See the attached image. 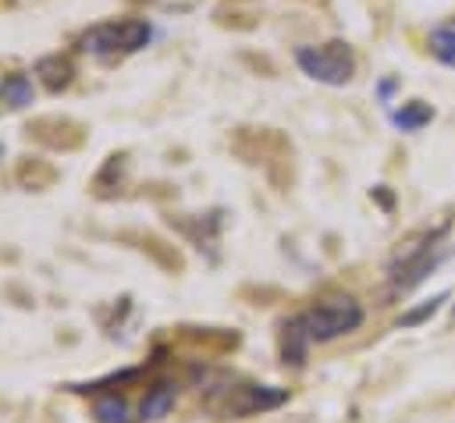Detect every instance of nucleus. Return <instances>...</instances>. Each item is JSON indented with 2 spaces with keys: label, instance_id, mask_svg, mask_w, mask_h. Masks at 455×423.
<instances>
[{
  "label": "nucleus",
  "instance_id": "obj_1",
  "mask_svg": "<svg viewBox=\"0 0 455 423\" xmlns=\"http://www.w3.org/2000/svg\"><path fill=\"white\" fill-rule=\"evenodd\" d=\"M288 402V387L277 384H256V380H235L220 384L203 398V409L213 419H249L270 409H281Z\"/></svg>",
  "mask_w": 455,
  "mask_h": 423
},
{
  "label": "nucleus",
  "instance_id": "obj_2",
  "mask_svg": "<svg viewBox=\"0 0 455 423\" xmlns=\"http://www.w3.org/2000/svg\"><path fill=\"white\" fill-rule=\"evenodd\" d=\"M444 231H448V224L427 231L419 242L405 245V249L387 263V291H391V295L412 291L427 274H434V270L451 256V245L444 242Z\"/></svg>",
  "mask_w": 455,
  "mask_h": 423
},
{
  "label": "nucleus",
  "instance_id": "obj_3",
  "mask_svg": "<svg viewBox=\"0 0 455 423\" xmlns=\"http://www.w3.org/2000/svg\"><path fill=\"white\" fill-rule=\"evenodd\" d=\"M149 36H153V28L146 18H110V21H96L92 28H85L78 36V50H85L100 60H117V57L142 50L149 43Z\"/></svg>",
  "mask_w": 455,
  "mask_h": 423
},
{
  "label": "nucleus",
  "instance_id": "obj_4",
  "mask_svg": "<svg viewBox=\"0 0 455 423\" xmlns=\"http://www.w3.org/2000/svg\"><path fill=\"white\" fill-rule=\"evenodd\" d=\"M231 149L245 160V164H267L270 178L288 188L291 181V146L284 135H277L274 128H238L231 139Z\"/></svg>",
  "mask_w": 455,
  "mask_h": 423
},
{
  "label": "nucleus",
  "instance_id": "obj_5",
  "mask_svg": "<svg viewBox=\"0 0 455 423\" xmlns=\"http://www.w3.org/2000/svg\"><path fill=\"white\" fill-rule=\"evenodd\" d=\"M295 320L313 345H323V341H334V338L355 331L363 323V306L352 295H331V299L295 313Z\"/></svg>",
  "mask_w": 455,
  "mask_h": 423
},
{
  "label": "nucleus",
  "instance_id": "obj_6",
  "mask_svg": "<svg viewBox=\"0 0 455 423\" xmlns=\"http://www.w3.org/2000/svg\"><path fill=\"white\" fill-rule=\"evenodd\" d=\"M295 64L302 68V75H309L320 85H348L355 78V53L345 39H327L316 46H299L295 50Z\"/></svg>",
  "mask_w": 455,
  "mask_h": 423
},
{
  "label": "nucleus",
  "instance_id": "obj_7",
  "mask_svg": "<svg viewBox=\"0 0 455 423\" xmlns=\"http://www.w3.org/2000/svg\"><path fill=\"white\" fill-rule=\"evenodd\" d=\"M21 135L43 149H57V153H75L85 146L89 139V128L78 121V117H68V114H39L32 121H25Z\"/></svg>",
  "mask_w": 455,
  "mask_h": 423
},
{
  "label": "nucleus",
  "instance_id": "obj_8",
  "mask_svg": "<svg viewBox=\"0 0 455 423\" xmlns=\"http://www.w3.org/2000/svg\"><path fill=\"white\" fill-rule=\"evenodd\" d=\"M167 224L188 238L199 252H210V259H217V238L224 227V210H210V213H167Z\"/></svg>",
  "mask_w": 455,
  "mask_h": 423
},
{
  "label": "nucleus",
  "instance_id": "obj_9",
  "mask_svg": "<svg viewBox=\"0 0 455 423\" xmlns=\"http://www.w3.org/2000/svg\"><path fill=\"white\" fill-rule=\"evenodd\" d=\"M117 242H128L132 249H139L142 256H149V259H153L160 270H167V274H181V270H185L181 249L171 245V242H164V238L153 235V231H121Z\"/></svg>",
  "mask_w": 455,
  "mask_h": 423
},
{
  "label": "nucleus",
  "instance_id": "obj_10",
  "mask_svg": "<svg viewBox=\"0 0 455 423\" xmlns=\"http://www.w3.org/2000/svg\"><path fill=\"white\" fill-rule=\"evenodd\" d=\"M124 171H128V153H124V149H121V153H110V156L100 164V171L92 174L89 196L100 199V203H114V199L128 196V192H124V188H128Z\"/></svg>",
  "mask_w": 455,
  "mask_h": 423
},
{
  "label": "nucleus",
  "instance_id": "obj_11",
  "mask_svg": "<svg viewBox=\"0 0 455 423\" xmlns=\"http://www.w3.org/2000/svg\"><path fill=\"white\" fill-rule=\"evenodd\" d=\"M57 178H60V171L43 156H18L14 160V185L25 192H46L57 185Z\"/></svg>",
  "mask_w": 455,
  "mask_h": 423
},
{
  "label": "nucleus",
  "instance_id": "obj_12",
  "mask_svg": "<svg viewBox=\"0 0 455 423\" xmlns=\"http://www.w3.org/2000/svg\"><path fill=\"white\" fill-rule=\"evenodd\" d=\"M309 345H313V341L306 338V331L299 327L295 316H288V320L277 323V352H281V363H284V366H291V370L306 366V352H309Z\"/></svg>",
  "mask_w": 455,
  "mask_h": 423
},
{
  "label": "nucleus",
  "instance_id": "obj_13",
  "mask_svg": "<svg viewBox=\"0 0 455 423\" xmlns=\"http://www.w3.org/2000/svg\"><path fill=\"white\" fill-rule=\"evenodd\" d=\"M181 341L188 345H199V348H210V352H235L238 348V331H228V327H192V323H181L174 327Z\"/></svg>",
  "mask_w": 455,
  "mask_h": 423
},
{
  "label": "nucleus",
  "instance_id": "obj_14",
  "mask_svg": "<svg viewBox=\"0 0 455 423\" xmlns=\"http://www.w3.org/2000/svg\"><path fill=\"white\" fill-rule=\"evenodd\" d=\"M36 75H39L46 92H64L75 82V64L64 53H46V57L36 60Z\"/></svg>",
  "mask_w": 455,
  "mask_h": 423
},
{
  "label": "nucleus",
  "instance_id": "obj_15",
  "mask_svg": "<svg viewBox=\"0 0 455 423\" xmlns=\"http://www.w3.org/2000/svg\"><path fill=\"white\" fill-rule=\"evenodd\" d=\"M89 416H92V423H139V416H132L128 402L117 398V391H100V395H92Z\"/></svg>",
  "mask_w": 455,
  "mask_h": 423
},
{
  "label": "nucleus",
  "instance_id": "obj_16",
  "mask_svg": "<svg viewBox=\"0 0 455 423\" xmlns=\"http://www.w3.org/2000/svg\"><path fill=\"white\" fill-rule=\"evenodd\" d=\"M171 405H174V384L153 380V387L146 391V398H142V405H139V419H146V423L164 419V416L171 412Z\"/></svg>",
  "mask_w": 455,
  "mask_h": 423
},
{
  "label": "nucleus",
  "instance_id": "obj_17",
  "mask_svg": "<svg viewBox=\"0 0 455 423\" xmlns=\"http://www.w3.org/2000/svg\"><path fill=\"white\" fill-rule=\"evenodd\" d=\"M391 121H395V128H402V132H419V128H427V124L434 121V107L423 103V100H409V103H402V107L391 114Z\"/></svg>",
  "mask_w": 455,
  "mask_h": 423
},
{
  "label": "nucleus",
  "instance_id": "obj_18",
  "mask_svg": "<svg viewBox=\"0 0 455 423\" xmlns=\"http://www.w3.org/2000/svg\"><path fill=\"white\" fill-rule=\"evenodd\" d=\"M430 53L444 64V68H455V18L451 21H441L430 28Z\"/></svg>",
  "mask_w": 455,
  "mask_h": 423
},
{
  "label": "nucleus",
  "instance_id": "obj_19",
  "mask_svg": "<svg viewBox=\"0 0 455 423\" xmlns=\"http://www.w3.org/2000/svg\"><path fill=\"white\" fill-rule=\"evenodd\" d=\"M0 92H4V103H7L11 110H21V107L32 103V78L21 75V71H11V75H4Z\"/></svg>",
  "mask_w": 455,
  "mask_h": 423
},
{
  "label": "nucleus",
  "instance_id": "obj_20",
  "mask_svg": "<svg viewBox=\"0 0 455 423\" xmlns=\"http://www.w3.org/2000/svg\"><path fill=\"white\" fill-rule=\"evenodd\" d=\"M448 299H451L448 291H437V295H430L427 302H419V306L405 309V313L398 316V327H419V323H427L430 316H437V313H441V306H444Z\"/></svg>",
  "mask_w": 455,
  "mask_h": 423
},
{
  "label": "nucleus",
  "instance_id": "obj_21",
  "mask_svg": "<svg viewBox=\"0 0 455 423\" xmlns=\"http://www.w3.org/2000/svg\"><path fill=\"white\" fill-rule=\"evenodd\" d=\"M373 196L384 203V210H391V196H387V188H384V185H377V188H373Z\"/></svg>",
  "mask_w": 455,
  "mask_h": 423
},
{
  "label": "nucleus",
  "instance_id": "obj_22",
  "mask_svg": "<svg viewBox=\"0 0 455 423\" xmlns=\"http://www.w3.org/2000/svg\"><path fill=\"white\" fill-rule=\"evenodd\" d=\"M395 92V78H387V82H380V100L387 103V96Z\"/></svg>",
  "mask_w": 455,
  "mask_h": 423
},
{
  "label": "nucleus",
  "instance_id": "obj_23",
  "mask_svg": "<svg viewBox=\"0 0 455 423\" xmlns=\"http://www.w3.org/2000/svg\"><path fill=\"white\" fill-rule=\"evenodd\" d=\"M0 156H4V142H0Z\"/></svg>",
  "mask_w": 455,
  "mask_h": 423
}]
</instances>
